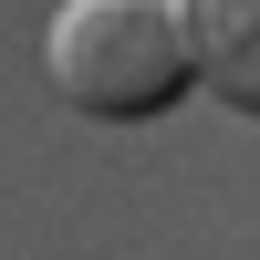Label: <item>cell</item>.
<instances>
[{
    "mask_svg": "<svg viewBox=\"0 0 260 260\" xmlns=\"http://www.w3.org/2000/svg\"><path fill=\"white\" fill-rule=\"evenodd\" d=\"M42 73L73 115L136 125V115H167L198 83V62H187L177 0H62L42 31Z\"/></svg>",
    "mask_w": 260,
    "mask_h": 260,
    "instance_id": "obj_1",
    "label": "cell"
},
{
    "mask_svg": "<svg viewBox=\"0 0 260 260\" xmlns=\"http://www.w3.org/2000/svg\"><path fill=\"white\" fill-rule=\"evenodd\" d=\"M177 31L208 94L260 115V0H177Z\"/></svg>",
    "mask_w": 260,
    "mask_h": 260,
    "instance_id": "obj_2",
    "label": "cell"
}]
</instances>
